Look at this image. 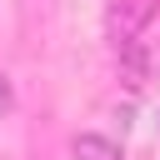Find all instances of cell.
<instances>
[{
	"instance_id": "obj_2",
	"label": "cell",
	"mask_w": 160,
	"mask_h": 160,
	"mask_svg": "<svg viewBox=\"0 0 160 160\" xmlns=\"http://www.w3.org/2000/svg\"><path fill=\"white\" fill-rule=\"evenodd\" d=\"M70 155H75V160H125L120 145L105 140V135H75V140H70Z\"/></svg>"
},
{
	"instance_id": "obj_1",
	"label": "cell",
	"mask_w": 160,
	"mask_h": 160,
	"mask_svg": "<svg viewBox=\"0 0 160 160\" xmlns=\"http://www.w3.org/2000/svg\"><path fill=\"white\" fill-rule=\"evenodd\" d=\"M155 5H160V0H110V10H105V35L115 40V50L140 45V30L155 20Z\"/></svg>"
},
{
	"instance_id": "obj_3",
	"label": "cell",
	"mask_w": 160,
	"mask_h": 160,
	"mask_svg": "<svg viewBox=\"0 0 160 160\" xmlns=\"http://www.w3.org/2000/svg\"><path fill=\"white\" fill-rule=\"evenodd\" d=\"M10 105H15V95H10V80L0 75V115H10Z\"/></svg>"
}]
</instances>
